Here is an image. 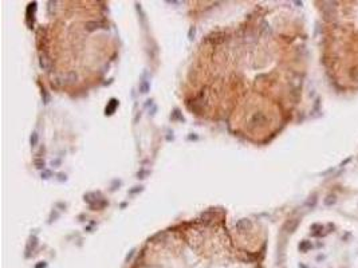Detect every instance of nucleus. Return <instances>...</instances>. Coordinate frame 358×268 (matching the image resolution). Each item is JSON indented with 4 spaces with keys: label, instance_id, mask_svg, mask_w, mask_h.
Listing matches in <instances>:
<instances>
[{
    "label": "nucleus",
    "instance_id": "1",
    "mask_svg": "<svg viewBox=\"0 0 358 268\" xmlns=\"http://www.w3.org/2000/svg\"><path fill=\"white\" fill-rule=\"evenodd\" d=\"M76 81V74L75 73H67V74H61V75L55 76V79H52V86L61 87L64 85H73Z\"/></svg>",
    "mask_w": 358,
    "mask_h": 268
},
{
    "label": "nucleus",
    "instance_id": "2",
    "mask_svg": "<svg viewBox=\"0 0 358 268\" xmlns=\"http://www.w3.org/2000/svg\"><path fill=\"white\" fill-rule=\"evenodd\" d=\"M98 28H106V23H103V21H87L86 23V30L87 31H94Z\"/></svg>",
    "mask_w": 358,
    "mask_h": 268
},
{
    "label": "nucleus",
    "instance_id": "3",
    "mask_svg": "<svg viewBox=\"0 0 358 268\" xmlns=\"http://www.w3.org/2000/svg\"><path fill=\"white\" fill-rule=\"evenodd\" d=\"M117 106H118V101H117V99H114V98H113V99L109 102V105H107V106H106V110H105V114H106V115H111V114L115 111V109H117Z\"/></svg>",
    "mask_w": 358,
    "mask_h": 268
},
{
    "label": "nucleus",
    "instance_id": "4",
    "mask_svg": "<svg viewBox=\"0 0 358 268\" xmlns=\"http://www.w3.org/2000/svg\"><path fill=\"white\" fill-rule=\"evenodd\" d=\"M224 39H225V35L224 34H222V32H217V34H213L212 36H209V42L212 43V44H215V43H222V42H224Z\"/></svg>",
    "mask_w": 358,
    "mask_h": 268
},
{
    "label": "nucleus",
    "instance_id": "5",
    "mask_svg": "<svg viewBox=\"0 0 358 268\" xmlns=\"http://www.w3.org/2000/svg\"><path fill=\"white\" fill-rule=\"evenodd\" d=\"M39 63H40V67H42L43 70H47V68H49V67H50V63H51V62H50V58L47 56V54H44V52H43V54L40 55Z\"/></svg>",
    "mask_w": 358,
    "mask_h": 268
},
{
    "label": "nucleus",
    "instance_id": "6",
    "mask_svg": "<svg viewBox=\"0 0 358 268\" xmlns=\"http://www.w3.org/2000/svg\"><path fill=\"white\" fill-rule=\"evenodd\" d=\"M236 228L239 229V231H247L248 228H251V222H249V220L243 219L236 224Z\"/></svg>",
    "mask_w": 358,
    "mask_h": 268
},
{
    "label": "nucleus",
    "instance_id": "7",
    "mask_svg": "<svg viewBox=\"0 0 358 268\" xmlns=\"http://www.w3.org/2000/svg\"><path fill=\"white\" fill-rule=\"evenodd\" d=\"M35 9H36V3L34 1V3H31L30 6L27 7V20L30 21V19L32 18L34 19V12H35Z\"/></svg>",
    "mask_w": 358,
    "mask_h": 268
},
{
    "label": "nucleus",
    "instance_id": "8",
    "mask_svg": "<svg viewBox=\"0 0 358 268\" xmlns=\"http://www.w3.org/2000/svg\"><path fill=\"white\" fill-rule=\"evenodd\" d=\"M38 245V239L35 237V236H32V237L30 239V241H28V245H27V252H30V249L32 248V251L36 248Z\"/></svg>",
    "mask_w": 358,
    "mask_h": 268
},
{
    "label": "nucleus",
    "instance_id": "9",
    "mask_svg": "<svg viewBox=\"0 0 358 268\" xmlns=\"http://www.w3.org/2000/svg\"><path fill=\"white\" fill-rule=\"evenodd\" d=\"M149 83H148V81H142V82L140 83V91L141 93H148L149 91Z\"/></svg>",
    "mask_w": 358,
    "mask_h": 268
},
{
    "label": "nucleus",
    "instance_id": "10",
    "mask_svg": "<svg viewBox=\"0 0 358 268\" xmlns=\"http://www.w3.org/2000/svg\"><path fill=\"white\" fill-rule=\"evenodd\" d=\"M30 142H31V146H32V148H35V146L38 145V134H36V133H32V134H31Z\"/></svg>",
    "mask_w": 358,
    "mask_h": 268
},
{
    "label": "nucleus",
    "instance_id": "11",
    "mask_svg": "<svg viewBox=\"0 0 358 268\" xmlns=\"http://www.w3.org/2000/svg\"><path fill=\"white\" fill-rule=\"evenodd\" d=\"M42 95H43V102H44V103H49V102H50V95H49V93H47V90H44V88H43Z\"/></svg>",
    "mask_w": 358,
    "mask_h": 268
},
{
    "label": "nucleus",
    "instance_id": "12",
    "mask_svg": "<svg viewBox=\"0 0 358 268\" xmlns=\"http://www.w3.org/2000/svg\"><path fill=\"white\" fill-rule=\"evenodd\" d=\"M34 164H35V166H36L38 169H42V168H44V161H43V160H38L36 158L35 161H34Z\"/></svg>",
    "mask_w": 358,
    "mask_h": 268
},
{
    "label": "nucleus",
    "instance_id": "13",
    "mask_svg": "<svg viewBox=\"0 0 358 268\" xmlns=\"http://www.w3.org/2000/svg\"><path fill=\"white\" fill-rule=\"evenodd\" d=\"M334 201H335V200H334V198H333V196L330 195V196H329V197L325 200V204H326V205H331V204H333V202H334Z\"/></svg>",
    "mask_w": 358,
    "mask_h": 268
},
{
    "label": "nucleus",
    "instance_id": "14",
    "mask_svg": "<svg viewBox=\"0 0 358 268\" xmlns=\"http://www.w3.org/2000/svg\"><path fill=\"white\" fill-rule=\"evenodd\" d=\"M179 117H180V111H179V110H174V113H173V117H172V118H173V119H176V118H179Z\"/></svg>",
    "mask_w": 358,
    "mask_h": 268
},
{
    "label": "nucleus",
    "instance_id": "15",
    "mask_svg": "<svg viewBox=\"0 0 358 268\" xmlns=\"http://www.w3.org/2000/svg\"><path fill=\"white\" fill-rule=\"evenodd\" d=\"M46 265H47V264H46L44 262H42V263H39V264L36 265V268H46Z\"/></svg>",
    "mask_w": 358,
    "mask_h": 268
},
{
    "label": "nucleus",
    "instance_id": "16",
    "mask_svg": "<svg viewBox=\"0 0 358 268\" xmlns=\"http://www.w3.org/2000/svg\"><path fill=\"white\" fill-rule=\"evenodd\" d=\"M42 177H43V178H49V177H50V172H44V173H42Z\"/></svg>",
    "mask_w": 358,
    "mask_h": 268
},
{
    "label": "nucleus",
    "instance_id": "17",
    "mask_svg": "<svg viewBox=\"0 0 358 268\" xmlns=\"http://www.w3.org/2000/svg\"><path fill=\"white\" fill-rule=\"evenodd\" d=\"M192 35L194 36V28H193V27H192L191 30H189V38H191V39H192Z\"/></svg>",
    "mask_w": 358,
    "mask_h": 268
}]
</instances>
